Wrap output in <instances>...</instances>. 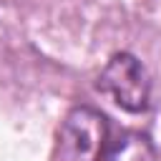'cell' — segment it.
<instances>
[{
	"label": "cell",
	"instance_id": "cell-1",
	"mask_svg": "<svg viewBox=\"0 0 161 161\" xmlns=\"http://www.w3.org/2000/svg\"><path fill=\"white\" fill-rule=\"evenodd\" d=\"M108 138V123L106 118L88 108H73L60 128L55 141V161H98L103 156Z\"/></svg>",
	"mask_w": 161,
	"mask_h": 161
},
{
	"label": "cell",
	"instance_id": "cell-2",
	"mask_svg": "<svg viewBox=\"0 0 161 161\" xmlns=\"http://www.w3.org/2000/svg\"><path fill=\"white\" fill-rule=\"evenodd\" d=\"M98 88L103 93H108L121 108H126L131 113H138L148 106L146 70L128 53H118L108 60V65L103 68V73L98 78Z\"/></svg>",
	"mask_w": 161,
	"mask_h": 161
},
{
	"label": "cell",
	"instance_id": "cell-3",
	"mask_svg": "<svg viewBox=\"0 0 161 161\" xmlns=\"http://www.w3.org/2000/svg\"><path fill=\"white\" fill-rule=\"evenodd\" d=\"M106 161H156L153 143L141 133H123L108 151Z\"/></svg>",
	"mask_w": 161,
	"mask_h": 161
}]
</instances>
